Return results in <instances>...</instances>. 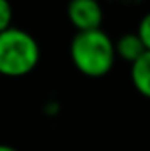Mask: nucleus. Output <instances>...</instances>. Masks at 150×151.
Instances as JSON below:
<instances>
[{"instance_id": "obj_8", "label": "nucleus", "mask_w": 150, "mask_h": 151, "mask_svg": "<svg viewBox=\"0 0 150 151\" xmlns=\"http://www.w3.org/2000/svg\"><path fill=\"white\" fill-rule=\"evenodd\" d=\"M0 151H18V150H14L12 146H7V144H0Z\"/></svg>"}, {"instance_id": "obj_4", "label": "nucleus", "mask_w": 150, "mask_h": 151, "mask_svg": "<svg viewBox=\"0 0 150 151\" xmlns=\"http://www.w3.org/2000/svg\"><path fill=\"white\" fill-rule=\"evenodd\" d=\"M145 51L147 49H145L141 39L138 37L136 32L124 34V35H120L115 40V55H117V58H120L124 62L134 63Z\"/></svg>"}, {"instance_id": "obj_7", "label": "nucleus", "mask_w": 150, "mask_h": 151, "mask_svg": "<svg viewBox=\"0 0 150 151\" xmlns=\"http://www.w3.org/2000/svg\"><path fill=\"white\" fill-rule=\"evenodd\" d=\"M136 34H138V37L141 39L145 49L150 51V12H147V14L140 19L138 28H136Z\"/></svg>"}, {"instance_id": "obj_2", "label": "nucleus", "mask_w": 150, "mask_h": 151, "mask_svg": "<svg viewBox=\"0 0 150 151\" xmlns=\"http://www.w3.org/2000/svg\"><path fill=\"white\" fill-rule=\"evenodd\" d=\"M41 60L39 42L27 30L11 27L0 32V76H28Z\"/></svg>"}, {"instance_id": "obj_6", "label": "nucleus", "mask_w": 150, "mask_h": 151, "mask_svg": "<svg viewBox=\"0 0 150 151\" xmlns=\"http://www.w3.org/2000/svg\"><path fill=\"white\" fill-rule=\"evenodd\" d=\"M12 5L9 0H0V32L12 27Z\"/></svg>"}, {"instance_id": "obj_3", "label": "nucleus", "mask_w": 150, "mask_h": 151, "mask_svg": "<svg viewBox=\"0 0 150 151\" xmlns=\"http://www.w3.org/2000/svg\"><path fill=\"white\" fill-rule=\"evenodd\" d=\"M67 18L78 32H88L101 28L104 12L99 0H69Z\"/></svg>"}, {"instance_id": "obj_1", "label": "nucleus", "mask_w": 150, "mask_h": 151, "mask_svg": "<svg viewBox=\"0 0 150 151\" xmlns=\"http://www.w3.org/2000/svg\"><path fill=\"white\" fill-rule=\"evenodd\" d=\"M69 55L74 69L87 77H103L110 74L117 62L115 42L101 28L76 32L69 46Z\"/></svg>"}, {"instance_id": "obj_5", "label": "nucleus", "mask_w": 150, "mask_h": 151, "mask_svg": "<svg viewBox=\"0 0 150 151\" xmlns=\"http://www.w3.org/2000/svg\"><path fill=\"white\" fill-rule=\"evenodd\" d=\"M131 81L141 97L150 99V51H145L134 63H131Z\"/></svg>"}]
</instances>
